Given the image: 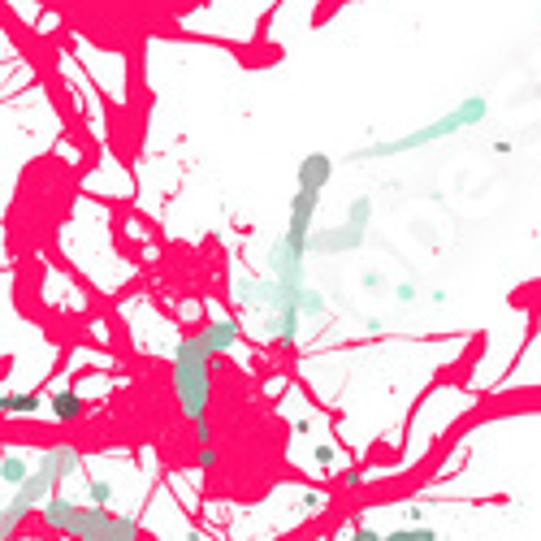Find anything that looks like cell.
<instances>
[{
  "label": "cell",
  "mask_w": 541,
  "mask_h": 541,
  "mask_svg": "<svg viewBox=\"0 0 541 541\" xmlns=\"http://www.w3.org/2000/svg\"><path fill=\"white\" fill-rule=\"evenodd\" d=\"M31 472H35V468H31V459H26V455H18V451H5V455H0V481L13 485V490L31 481Z\"/></svg>",
  "instance_id": "cell-13"
},
{
  "label": "cell",
  "mask_w": 541,
  "mask_h": 541,
  "mask_svg": "<svg viewBox=\"0 0 541 541\" xmlns=\"http://www.w3.org/2000/svg\"><path fill=\"white\" fill-rule=\"evenodd\" d=\"M351 541H386V533H377V529H364V524H360V529L351 533Z\"/></svg>",
  "instance_id": "cell-23"
},
{
  "label": "cell",
  "mask_w": 541,
  "mask_h": 541,
  "mask_svg": "<svg viewBox=\"0 0 541 541\" xmlns=\"http://www.w3.org/2000/svg\"><path fill=\"white\" fill-rule=\"evenodd\" d=\"M48 412L57 425H78L87 412V399H83V390H74V386H57L48 394Z\"/></svg>",
  "instance_id": "cell-11"
},
{
  "label": "cell",
  "mask_w": 541,
  "mask_h": 541,
  "mask_svg": "<svg viewBox=\"0 0 541 541\" xmlns=\"http://www.w3.org/2000/svg\"><path fill=\"white\" fill-rule=\"evenodd\" d=\"M381 286V273H364V290H377Z\"/></svg>",
  "instance_id": "cell-24"
},
{
  "label": "cell",
  "mask_w": 541,
  "mask_h": 541,
  "mask_svg": "<svg viewBox=\"0 0 541 541\" xmlns=\"http://www.w3.org/2000/svg\"><path fill=\"white\" fill-rule=\"evenodd\" d=\"M91 541H104V537H91Z\"/></svg>",
  "instance_id": "cell-25"
},
{
  "label": "cell",
  "mask_w": 541,
  "mask_h": 541,
  "mask_svg": "<svg viewBox=\"0 0 541 541\" xmlns=\"http://www.w3.org/2000/svg\"><path fill=\"white\" fill-rule=\"evenodd\" d=\"M195 338L204 342V351L213 355V360H221V355H230L234 347H239L243 329H239L234 316H213V321H204L200 329H195Z\"/></svg>",
  "instance_id": "cell-7"
},
{
  "label": "cell",
  "mask_w": 541,
  "mask_h": 541,
  "mask_svg": "<svg viewBox=\"0 0 541 541\" xmlns=\"http://www.w3.org/2000/svg\"><path fill=\"white\" fill-rule=\"evenodd\" d=\"M269 277L282 290H290V295H299V290L308 286V256L295 252L286 239H273V247H269Z\"/></svg>",
  "instance_id": "cell-6"
},
{
  "label": "cell",
  "mask_w": 541,
  "mask_h": 541,
  "mask_svg": "<svg viewBox=\"0 0 541 541\" xmlns=\"http://www.w3.org/2000/svg\"><path fill=\"white\" fill-rule=\"evenodd\" d=\"M78 507H83V503H74V498H65V494H52L48 503L39 507V529H44V533H65L74 524Z\"/></svg>",
  "instance_id": "cell-12"
},
{
  "label": "cell",
  "mask_w": 541,
  "mask_h": 541,
  "mask_svg": "<svg viewBox=\"0 0 541 541\" xmlns=\"http://www.w3.org/2000/svg\"><path fill=\"white\" fill-rule=\"evenodd\" d=\"M109 529H113V516H109V511L83 503V507H78V516H74V524L65 529V541H91V537H104V541H109Z\"/></svg>",
  "instance_id": "cell-9"
},
{
  "label": "cell",
  "mask_w": 541,
  "mask_h": 541,
  "mask_svg": "<svg viewBox=\"0 0 541 541\" xmlns=\"http://www.w3.org/2000/svg\"><path fill=\"white\" fill-rule=\"evenodd\" d=\"M299 316H303V321H321V316H325V295L316 286L299 290Z\"/></svg>",
  "instance_id": "cell-14"
},
{
  "label": "cell",
  "mask_w": 541,
  "mask_h": 541,
  "mask_svg": "<svg viewBox=\"0 0 541 541\" xmlns=\"http://www.w3.org/2000/svg\"><path fill=\"white\" fill-rule=\"evenodd\" d=\"M368 221H373V200L368 195H355L347 208V221L334 230H316L308 243V256H342V252H360L368 239Z\"/></svg>",
  "instance_id": "cell-3"
},
{
  "label": "cell",
  "mask_w": 541,
  "mask_h": 541,
  "mask_svg": "<svg viewBox=\"0 0 541 541\" xmlns=\"http://www.w3.org/2000/svg\"><path fill=\"white\" fill-rule=\"evenodd\" d=\"M169 390H174L178 416L187 425L208 420V403H213V355L204 351L195 329L174 342V355H169Z\"/></svg>",
  "instance_id": "cell-1"
},
{
  "label": "cell",
  "mask_w": 541,
  "mask_h": 541,
  "mask_svg": "<svg viewBox=\"0 0 541 541\" xmlns=\"http://www.w3.org/2000/svg\"><path fill=\"white\" fill-rule=\"evenodd\" d=\"M143 529L135 516H113V529H109V541H139Z\"/></svg>",
  "instance_id": "cell-15"
},
{
  "label": "cell",
  "mask_w": 541,
  "mask_h": 541,
  "mask_svg": "<svg viewBox=\"0 0 541 541\" xmlns=\"http://www.w3.org/2000/svg\"><path fill=\"white\" fill-rule=\"evenodd\" d=\"M394 299H399V303H412V299H416V286H412V282H399V286H394Z\"/></svg>",
  "instance_id": "cell-22"
},
{
  "label": "cell",
  "mask_w": 541,
  "mask_h": 541,
  "mask_svg": "<svg viewBox=\"0 0 541 541\" xmlns=\"http://www.w3.org/2000/svg\"><path fill=\"white\" fill-rule=\"evenodd\" d=\"M221 464V455L213 451V446H200V451H195V459H191V468H200V472H213Z\"/></svg>",
  "instance_id": "cell-18"
},
{
  "label": "cell",
  "mask_w": 541,
  "mask_h": 541,
  "mask_svg": "<svg viewBox=\"0 0 541 541\" xmlns=\"http://www.w3.org/2000/svg\"><path fill=\"white\" fill-rule=\"evenodd\" d=\"M191 438L200 442V446H213V425H208V420H200V425H191Z\"/></svg>",
  "instance_id": "cell-21"
},
{
  "label": "cell",
  "mask_w": 541,
  "mask_h": 541,
  "mask_svg": "<svg viewBox=\"0 0 541 541\" xmlns=\"http://www.w3.org/2000/svg\"><path fill=\"white\" fill-rule=\"evenodd\" d=\"M334 182V156L329 152H308L295 169V191H316L321 195Z\"/></svg>",
  "instance_id": "cell-8"
},
{
  "label": "cell",
  "mask_w": 541,
  "mask_h": 541,
  "mask_svg": "<svg viewBox=\"0 0 541 541\" xmlns=\"http://www.w3.org/2000/svg\"><path fill=\"white\" fill-rule=\"evenodd\" d=\"M485 117H490V100H485V96H464V100H459L451 113L433 117V122L416 126V130H407V135H394V139L368 143V148L351 152V161H355V165H360V161H390V156H407V152L433 148V143L451 139V135H459V130H468V126H481Z\"/></svg>",
  "instance_id": "cell-2"
},
{
  "label": "cell",
  "mask_w": 541,
  "mask_h": 541,
  "mask_svg": "<svg viewBox=\"0 0 541 541\" xmlns=\"http://www.w3.org/2000/svg\"><path fill=\"white\" fill-rule=\"evenodd\" d=\"M57 485H61V481L52 477V472H48L44 464H35L31 481H26V485H18L9 503L0 507V541H9L13 533H18L22 524H26V516H31V511H39V507H44L52 494H57Z\"/></svg>",
  "instance_id": "cell-4"
},
{
  "label": "cell",
  "mask_w": 541,
  "mask_h": 541,
  "mask_svg": "<svg viewBox=\"0 0 541 541\" xmlns=\"http://www.w3.org/2000/svg\"><path fill=\"white\" fill-rule=\"evenodd\" d=\"M35 464H44V468H48L57 481H70L74 472H83V451H78L74 442H52L48 451L35 459Z\"/></svg>",
  "instance_id": "cell-10"
},
{
  "label": "cell",
  "mask_w": 541,
  "mask_h": 541,
  "mask_svg": "<svg viewBox=\"0 0 541 541\" xmlns=\"http://www.w3.org/2000/svg\"><path fill=\"white\" fill-rule=\"evenodd\" d=\"M312 459H316V464H321V468H334V464H338V451H334V446H329V442H321V446H316V451H312Z\"/></svg>",
  "instance_id": "cell-19"
},
{
  "label": "cell",
  "mask_w": 541,
  "mask_h": 541,
  "mask_svg": "<svg viewBox=\"0 0 541 541\" xmlns=\"http://www.w3.org/2000/svg\"><path fill=\"white\" fill-rule=\"evenodd\" d=\"M386 541H438V533L425 529V524H407V529L386 533Z\"/></svg>",
  "instance_id": "cell-17"
},
{
  "label": "cell",
  "mask_w": 541,
  "mask_h": 541,
  "mask_svg": "<svg viewBox=\"0 0 541 541\" xmlns=\"http://www.w3.org/2000/svg\"><path fill=\"white\" fill-rule=\"evenodd\" d=\"M87 503L109 511V503H113V485H109V481H100V477H91V481H87Z\"/></svg>",
  "instance_id": "cell-16"
},
{
  "label": "cell",
  "mask_w": 541,
  "mask_h": 541,
  "mask_svg": "<svg viewBox=\"0 0 541 541\" xmlns=\"http://www.w3.org/2000/svg\"><path fill=\"white\" fill-rule=\"evenodd\" d=\"M316 208H321V195L316 191H295L290 195V217H286V234L282 239L295 247V252L308 256V243L316 234Z\"/></svg>",
  "instance_id": "cell-5"
},
{
  "label": "cell",
  "mask_w": 541,
  "mask_h": 541,
  "mask_svg": "<svg viewBox=\"0 0 541 541\" xmlns=\"http://www.w3.org/2000/svg\"><path fill=\"white\" fill-rule=\"evenodd\" d=\"M338 485H342V490H360V485H364V472H360V468H347V472L338 477Z\"/></svg>",
  "instance_id": "cell-20"
}]
</instances>
